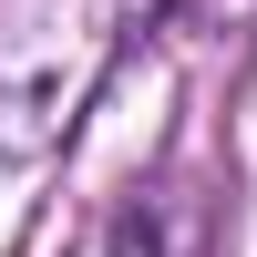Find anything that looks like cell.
<instances>
[{"label": "cell", "mask_w": 257, "mask_h": 257, "mask_svg": "<svg viewBox=\"0 0 257 257\" xmlns=\"http://www.w3.org/2000/svg\"><path fill=\"white\" fill-rule=\"evenodd\" d=\"M113 247H123V257H155V237H144L134 216H123V237H113Z\"/></svg>", "instance_id": "obj_1"}]
</instances>
